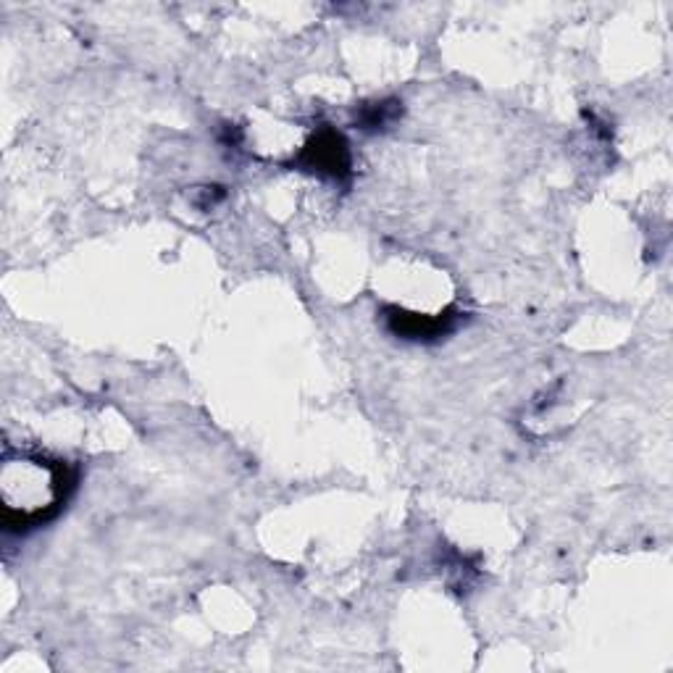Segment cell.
Listing matches in <instances>:
<instances>
[{
    "mask_svg": "<svg viewBox=\"0 0 673 673\" xmlns=\"http://www.w3.org/2000/svg\"><path fill=\"white\" fill-rule=\"evenodd\" d=\"M303 161L308 164L314 172L321 174H332L334 179H340L342 174L347 172V148L342 142L340 135L334 132H323L310 142V148L305 151Z\"/></svg>",
    "mask_w": 673,
    "mask_h": 673,
    "instance_id": "cell-2",
    "label": "cell"
},
{
    "mask_svg": "<svg viewBox=\"0 0 673 673\" xmlns=\"http://www.w3.org/2000/svg\"><path fill=\"white\" fill-rule=\"evenodd\" d=\"M74 487L72 473L61 460L42 455L5 458L3 521L9 532L24 534L53 519Z\"/></svg>",
    "mask_w": 673,
    "mask_h": 673,
    "instance_id": "cell-1",
    "label": "cell"
},
{
    "mask_svg": "<svg viewBox=\"0 0 673 673\" xmlns=\"http://www.w3.org/2000/svg\"><path fill=\"white\" fill-rule=\"evenodd\" d=\"M392 316H388L390 329L397 332L405 340H434V336L447 334L455 327V316L445 314V316H419V314H405V310L392 308Z\"/></svg>",
    "mask_w": 673,
    "mask_h": 673,
    "instance_id": "cell-3",
    "label": "cell"
}]
</instances>
